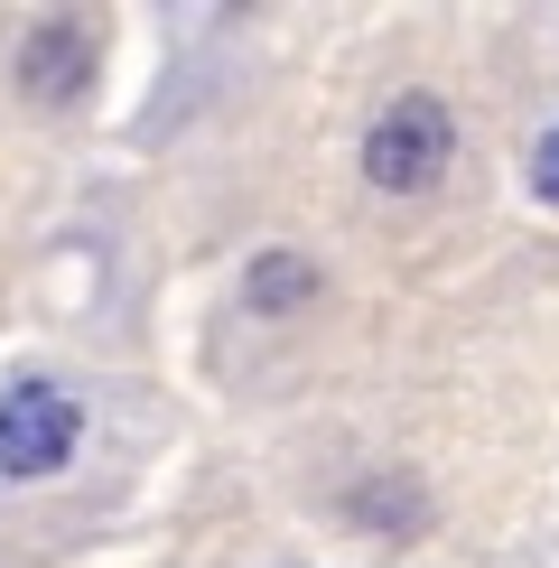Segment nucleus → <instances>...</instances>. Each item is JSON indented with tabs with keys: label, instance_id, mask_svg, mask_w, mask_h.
Listing matches in <instances>:
<instances>
[{
	"label": "nucleus",
	"instance_id": "7ed1b4c3",
	"mask_svg": "<svg viewBox=\"0 0 559 568\" xmlns=\"http://www.w3.org/2000/svg\"><path fill=\"white\" fill-rule=\"evenodd\" d=\"M93 65H103V29L84 10H47L10 47V75H19L29 103H75V93H93Z\"/></svg>",
	"mask_w": 559,
	"mask_h": 568
},
{
	"label": "nucleus",
	"instance_id": "f03ea898",
	"mask_svg": "<svg viewBox=\"0 0 559 568\" xmlns=\"http://www.w3.org/2000/svg\"><path fill=\"white\" fill-rule=\"evenodd\" d=\"M75 447H84V410H75V392H65V383L19 373V383L0 392V476L47 485V476L75 466Z\"/></svg>",
	"mask_w": 559,
	"mask_h": 568
},
{
	"label": "nucleus",
	"instance_id": "20e7f679",
	"mask_svg": "<svg viewBox=\"0 0 559 568\" xmlns=\"http://www.w3.org/2000/svg\"><path fill=\"white\" fill-rule=\"evenodd\" d=\"M317 298V262L308 252H262V262L243 271V307L252 317H289V307Z\"/></svg>",
	"mask_w": 559,
	"mask_h": 568
},
{
	"label": "nucleus",
	"instance_id": "423d86ee",
	"mask_svg": "<svg viewBox=\"0 0 559 568\" xmlns=\"http://www.w3.org/2000/svg\"><path fill=\"white\" fill-rule=\"evenodd\" d=\"M355 513H373V523H419V494H410V485H402V494H392V485H364Z\"/></svg>",
	"mask_w": 559,
	"mask_h": 568
},
{
	"label": "nucleus",
	"instance_id": "39448f33",
	"mask_svg": "<svg viewBox=\"0 0 559 568\" xmlns=\"http://www.w3.org/2000/svg\"><path fill=\"white\" fill-rule=\"evenodd\" d=\"M522 178H531V196H541V205H559V122L531 140V169H522Z\"/></svg>",
	"mask_w": 559,
	"mask_h": 568
},
{
	"label": "nucleus",
	"instance_id": "f257e3e1",
	"mask_svg": "<svg viewBox=\"0 0 559 568\" xmlns=\"http://www.w3.org/2000/svg\"><path fill=\"white\" fill-rule=\"evenodd\" d=\"M448 159H457L448 93H392V103L373 112V131H364V178L383 186V196H429V186L448 178Z\"/></svg>",
	"mask_w": 559,
	"mask_h": 568
}]
</instances>
